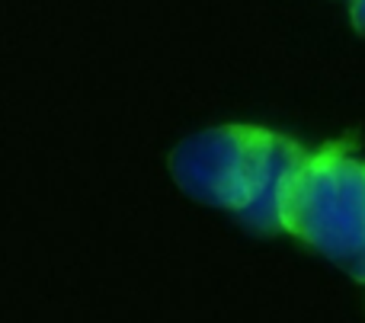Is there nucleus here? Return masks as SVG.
Returning a JSON list of instances; mask_svg holds the SVG:
<instances>
[{
    "label": "nucleus",
    "instance_id": "f257e3e1",
    "mask_svg": "<svg viewBox=\"0 0 365 323\" xmlns=\"http://www.w3.org/2000/svg\"><path fill=\"white\" fill-rule=\"evenodd\" d=\"M311 151L257 125H218L186 138L170 154V173L186 196L234 211L253 231L279 228V189Z\"/></svg>",
    "mask_w": 365,
    "mask_h": 323
},
{
    "label": "nucleus",
    "instance_id": "f03ea898",
    "mask_svg": "<svg viewBox=\"0 0 365 323\" xmlns=\"http://www.w3.org/2000/svg\"><path fill=\"white\" fill-rule=\"evenodd\" d=\"M279 228L334 263L365 247V160L346 144L308 154L279 189Z\"/></svg>",
    "mask_w": 365,
    "mask_h": 323
},
{
    "label": "nucleus",
    "instance_id": "7ed1b4c3",
    "mask_svg": "<svg viewBox=\"0 0 365 323\" xmlns=\"http://www.w3.org/2000/svg\"><path fill=\"white\" fill-rule=\"evenodd\" d=\"M343 269H346V272L353 275L356 282H362V285H365V247H362L359 253L353 256V260H346V263H343Z\"/></svg>",
    "mask_w": 365,
    "mask_h": 323
},
{
    "label": "nucleus",
    "instance_id": "20e7f679",
    "mask_svg": "<svg viewBox=\"0 0 365 323\" xmlns=\"http://www.w3.org/2000/svg\"><path fill=\"white\" fill-rule=\"evenodd\" d=\"M349 16H353V26L365 36V0H353V10H349Z\"/></svg>",
    "mask_w": 365,
    "mask_h": 323
}]
</instances>
